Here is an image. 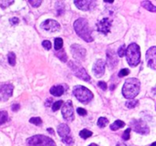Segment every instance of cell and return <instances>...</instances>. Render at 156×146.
<instances>
[{"instance_id":"obj_1","label":"cell","mask_w":156,"mask_h":146,"mask_svg":"<svg viewBox=\"0 0 156 146\" xmlns=\"http://www.w3.org/2000/svg\"><path fill=\"white\" fill-rule=\"evenodd\" d=\"M74 29L76 33L86 42L93 41V37L91 36V30L89 27L88 20L86 18H79L74 22Z\"/></svg>"},{"instance_id":"obj_2","label":"cell","mask_w":156,"mask_h":146,"mask_svg":"<svg viewBox=\"0 0 156 146\" xmlns=\"http://www.w3.org/2000/svg\"><path fill=\"white\" fill-rule=\"evenodd\" d=\"M140 89H141L140 80L134 78H131L124 82V85L122 87V94L125 98L133 100L139 94Z\"/></svg>"},{"instance_id":"obj_3","label":"cell","mask_w":156,"mask_h":146,"mask_svg":"<svg viewBox=\"0 0 156 146\" xmlns=\"http://www.w3.org/2000/svg\"><path fill=\"white\" fill-rule=\"evenodd\" d=\"M125 56H126L127 61H128L130 66H132V67L137 66L141 61L140 47L135 43H132L126 48Z\"/></svg>"},{"instance_id":"obj_4","label":"cell","mask_w":156,"mask_h":146,"mask_svg":"<svg viewBox=\"0 0 156 146\" xmlns=\"http://www.w3.org/2000/svg\"><path fill=\"white\" fill-rule=\"evenodd\" d=\"M73 95L82 103H88L93 98L92 92L90 90H88L86 87H83V86H80V85H78V86L74 87Z\"/></svg>"},{"instance_id":"obj_5","label":"cell","mask_w":156,"mask_h":146,"mask_svg":"<svg viewBox=\"0 0 156 146\" xmlns=\"http://www.w3.org/2000/svg\"><path fill=\"white\" fill-rule=\"evenodd\" d=\"M28 146H56L54 141L45 135H35L27 139Z\"/></svg>"},{"instance_id":"obj_6","label":"cell","mask_w":156,"mask_h":146,"mask_svg":"<svg viewBox=\"0 0 156 146\" xmlns=\"http://www.w3.org/2000/svg\"><path fill=\"white\" fill-rule=\"evenodd\" d=\"M58 133L59 136L61 137L62 142L64 144H66L67 145H72L73 144L74 141L71 137L70 129L67 124H65V123L59 124L58 127Z\"/></svg>"},{"instance_id":"obj_7","label":"cell","mask_w":156,"mask_h":146,"mask_svg":"<svg viewBox=\"0 0 156 146\" xmlns=\"http://www.w3.org/2000/svg\"><path fill=\"white\" fill-rule=\"evenodd\" d=\"M69 65L71 70L73 71V73L75 74V76H77L78 78H80V80H83L85 81L90 80V77L89 76V74L87 73L85 69H83L79 63L74 62V61H69Z\"/></svg>"},{"instance_id":"obj_8","label":"cell","mask_w":156,"mask_h":146,"mask_svg":"<svg viewBox=\"0 0 156 146\" xmlns=\"http://www.w3.org/2000/svg\"><path fill=\"white\" fill-rule=\"evenodd\" d=\"M62 116L66 121L71 122L74 120V111H73V106H72V101H68L66 103H64L62 110Z\"/></svg>"},{"instance_id":"obj_9","label":"cell","mask_w":156,"mask_h":146,"mask_svg":"<svg viewBox=\"0 0 156 146\" xmlns=\"http://www.w3.org/2000/svg\"><path fill=\"white\" fill-rule=\"evenodd\" d=\"M131 126L134 132H136L137 134H147L150 132L148 126L143 121L134 120L131 123Z\"/></svg>"},{"instance_id":"obj_10","label":"cell","mask_w":156,"mask_h":146,"mask_svg":"<svg viewBox=\"0 0 156 146\" xmlns=\"http://www.w3.org/2000/svg\"><path fill=\"white\" fill-rule=\"evenodd\" d=\"M112 19L109 17H104L101 20H100L97 23V28L98 31H100L101 33L107 35L110 31H111V27H112Z\"/></svg>"},{"instance_id":"obj_11","label":"cell","mask_w":156,"mask_h":146,"mask_svg":"<svg viewBox=\"0 0 156 146\" xmlns=\"http://www.w3.org/2000/svg\"><path fill=\"white\" fill-rule=\"evenodd\" d=\"M70 50H71V53H72V56L75 59H79V60H82L85 59V56H86V49L78 45V44H73L70 48Z\"/></svg>"},{"instance_id":"obj_12","label":"cell","mask_w":156,"mask_h":146,"mask_svg":"<svg viewBox=\"0 0 156 146\" xmlns=\"http://www.w3.org/2000/svg\"><path fill=\"white\" fill-rule=\"evenodd\" d=\"M41 27L49 32H57L60 29V25L53 19H47L41 24Z\"/></svg>"},{"instance_id":"obj_13","label":"cell","mask_w":156,"mask_h":146,"mask_svg":"<svg viewBox=\"0 0 156 146\" xmlns=\"http://www.w3.org/2000/svg\"><path fill=\"white\" fill-rule=\"evenodd\" d=\"M13 94V86L11 84H4L0 87V101H7Z\"/></svg>"},{"instance_id":"obj_14","label":"cell","mask_w":156,"mask_h":146,"mask_svg":"<svg viewBox=\"0 0 156 146\" xmlns=\"http://www.w3.org/2000/svg\"><path fill=\"white\" fill-rule=\"evenodd\" d=\"M75 5L80 9V10H84V11H88L90 10L92 8L95 7L96 5V2L95 1H89V0H76L74 2Z\"/></svg>"},{"instance_id":"obj_15","label":"cell","mask_w":156,"mask_h":146,"mask_svg":"<svg viewBox=\"0 0 156 146\" xmlns=\"http://www.w3.org/2000/svg\"><path fill=\"white\" fill-rule=\"evenodd\" d=\"M105 65H106V62L103 60V59H98L95 64L93 65V69H92V71L93 73L95 74L96 77L100 78L101 77L103 74H104V71H105Z\"/></svg>"},{"instance_id":"obj_16","label":"cell","mask_w":156,"mask_h":146,"mask_svg":"<svg viewBox=\"0 0 156 146\" xmlns=\"http://www.w3.org/2000/svg\"><path fill=\"white\" fill-rule=\"evenodd\" d=\"M146 59L148 61V65L153 69H156V48L152 47L146 52Z\"/></svg>"},{"instance_id":"obj_17","label":"cell","mask_w":156,"mask_h":146,"mask_svg":"<svg viewBox=\"0 0 156 146\" xmlns=\"http://www.w3.org/2000/svg\"><path fill=\"white\" fill-rule=\"evenodd\" d=\"M107 63L112 68H114L118 63V59H117V56H116L115 52L113 51V49L112 50L108 49V52H107Z\"/></svg>"},{"instance_id":"obj_18","label":"cell","mask_w":156,"mask_h":146,"mask_svg":"<svg viewBox=\"0 0 156 146\" xmlns=\"http://www.w3.org/2000/svg\"><path fill=\"white\" fill-rule=\"evenodd\" d=\"M50 93L53 95V96H57V97H59L61 96L63 93H64V89L62 86H54L50 89Z\"/></svg>"},{"instance_id":"obj_19","label":"cell","mask_w":156,"mask_h":146,"mask_svg":"<svg viewBox=\"0 0 156 146\" xmlns=\"http://www.w3.org/2000/svg\"><path fill=\"white\" fill-rule=\"evenodd\" d=\"M124 125H125V123H124L122 121L118 120V121H115V122L111 125V130H112V131H117V130H119V129L124 127Z\"/></svg>"},{"instance_id":"obj_20","label":"cell","mask_w":156,"mask_h":146,"mask_svg":"<svg viewBox=\"0 0 156 146\" xmlns=\"http://www.w3.org/2000/svg\"><path fill=\"white\" fill-rule=\"evenodd\" d=\"M142 5L144 8H146L147 10H150L152 12H155L156 11V7L152 4L151 1H144V2H142Z\"/></svg>"},{"instance_id":"obj_21","label":"cell","mask_w":156,"mask_h":146,"mask_svg":"<svg viewBox=\"0 0 156 146\" xmlns=\"http://www.w3.org/2000/svg\"><path fill=\"white\" fill-rule=\"evenodd\" d=\"M56 56H57L60 60H62L63 62H66V61H67V54H66V52H65L63 49L58 51V52L56 53Z\"/></svg>"},{"instance_id":"obj_22","label":"cell","mask_w":156,"mask_h":146,"mask_svg":"<svg viewBox=\"0 0 156 146\" xmlns=\"http://www.w3.org/2000/svg\"><path fill=\"white\" fill-rule=\"evenodd\" d=\"M91 135H92V133L90 131H89V130H86V129L80 131V136L81 138H83V139H88Z\"/></svg>"},{"instance_id":"obj_23","label":"cell","mask_w":156,"mask_h":146,"mask_svg":"<svg viewBox=\"0 0 156 146\" xmlns=\"http://www.w3.org/2000/svg\"><path fill=\"white\" fill-rule=\"evenodd\" d=\"M62 46H63V40H62V38H60V37H57V38H55V49L56 50H59V49H61L62 48Z\"/></svg>"},{"instance_id":"obj_24","label":"cell","mask_w":156,"mask_h":146,"mask_svg":"<svg viewBox=\"0 0 156 146\" xmlns=\"http://www.w3.org/2000/svg\"><path fill=\"white\" fill-rule=\"evenodd\" d=\"M138 103H139V101H136V100H134V99H133V100H130V101H128L127 102H126V107L127 108H129V109H133L134 107H136L137 105H138Z\"/></svg>"},{"instance_id":"obj_25","label":"cell","mask_w":156,"mask_h":146,"mask_svg":"<svg viewBox=\"0 0 156 146\" xmlns=\"http://www.w3.org/2000/svg\"><path fill=\"white\" fill-rule=\"evenodd\" d=\"M7 59H8V62L11 66H15L16 64V55L14 52H9L8 53V56H7Z\"/></svg>"},{"instance_id":"obj_26","label":"cell","mask_w":156,"mask_h":146,"mask_svg":"<svg viewBox=\"0 0 156 146\" xmlns=\"http://www.w3.org/2000/svg\"><path fill=\"white\" fill-rule=\"evenodd\" d=\"M109 121L108 119L104 118V117H101L99 120H98V126L101 127V128H104L107 124H108Z\"/></svg>"},{"instance_id":"obj_27","label":"cell","mask_w":156,"mask_h":146,"mask_svg":"<svg viewBox=\"0 0 156 146\" xmlns=\"http://www.w3.org/2000/svg\"><path fill=\"white\" fill-rule=\"evenodd\" d=\"M7 120V113L5 112H0V125L5 123Z\"/></svg>"},{"instance_id":"obj_28","label":"cell","mask_w":156,"mask_h":146,"mask_svg":"<svg viewBox=\"0 0 156 146\" xmlns=\"http://www.w3.org/2000/svg\"><path fill=\"white\" fill-rule=\"evenodd\" d=\"M62 104H63V101H58L54 102L53 105H52V110H53L54 112L59 110V108L62 106Z\"/></svg>"},{"instance_id":"obj_29","label":"cell","mask_w":156,"mask_h":146,"mask_svg":"<svg viewBox=\"0 0 156 146\" xmlns=\"http://www.w3.org/2000/svg\"><path fill=\"white\" fill-rule=\"evenodd\" d=\"M29 123H31L35 125H40L42 123V120L39 117H34L29 120Z\"/></svg>"},{"instance_id":"obj_30","label":"cell","mask_w":156,"mask_h":146,"mask_svg":"<svg viewBox=\"0 0 156 146\" xmlns=\"http://www.w3.org/2000/svg\"><path fill=\"white\" fill-rule=\"evenodd\" d=\"M14 1H0V7L2 8H6L10 5H12Z\"/></svg>"},{"instance_id":"obj_31","label":"cell","mask_w":156,"mask_h":146,"mask_svg":"<svg viewBox=\"0 0 156 146\" xmlns=\"http://www.w3.org/2000/svg\"><path fill=\"white\" fill-rule=\"evenodd\" d=\"M125 51H126V48H125L124 45H122V46H121V47L119 48V49H118V55H119L120 57H123V56L125 55Z\"/></svg>"},{"instance_id":"obj_32","label":"cell","mask_w":156,"mask_h":146,"mask_svg":"<svg viewBox=\"0 0 156 146\" xmlns=\"http://www.w3.org/2000/svg\"><path fill=\"white\" fill-rule=\"evenodd\" d=\"M42 46H43L44 48H46V49H48V50H49V49L51 48V43H50V41H48V40H44V41L42 42Z\"/></svg>"},{"instance_id":"obj_33","label":"cell","mask_w":156,"mask_h":146,"mask_svg":"<svg viewBox=\"0 0 156 146\" xmlns=\"http://www.w3.org/2000/svg\"><path fill=\"white\" fill-rule=\"evenodd\" d=\"M130 132H131V129L129 128V129H127V130L123 133L122 139H123L124 141H127V140H129V139H130Z\"/></svg>"},{"instance_id":"obj_34","label":"cell","mask_w":156,"mask_h":146,"mask_svg":"<svg viewBox=\"0 0 156 146\" xmlns=\"http://www.w3.org/2000/svg\"><path fill=\"white\" fill-rule=\"evenodd\" d=\"M130 73V70L128 69H122L120 72H119V77H124L127 76Z\"/></svg>"},{"instance_id":"obj_35","label":"cell","mask_w":156,"mask_h":146,"mask_svg":"<svg viewBox=\"0 0 156 146\" xmlns=\"http://www.w3.org/2000/svg\"><path fill=\"white\" fill-rule=\"evenodd\" d=\"M28 3L32 5V6H34V7H38L40 5H41V1H31V0H29L28 1Z\"/></svg>"},{"instance_id":"obj_36","label":"cell","mask_w":156,"mask_h":146,"mask_svg":"<svg viewBox=\"0 0 156 146\" xmlns=\"http://www.w3.org/2000/svg\"><path fill=\"white\" fill-rule=\"evenodd\" d=\"M98 86H99L102 91H106V89H107V84H106L104 81H100V82H98Z\"/></svg>"},{"instance_id":"obj_37","label":"cell","mask_w":156,"mask_h":146,"mask_svg":"<svg viewBox=\"0 0 156 146\" xmlns=\"http://www.w3.org/2000/svg\"><path fill=\"white\" fill-rule=\"evenodd\" d=\"M77 112H78V114H80V116H84V115H86V114H87L86 110H84V109H82V108H78Z\"/></svg>"},{"instance_id":"obj_38","label":"cell","mask_w":156,"mask_h":146,"mask_svg":"<svg viewBox=\"0 0 156 146\" xmlns=\"http://www.w3.org/2000/svg\"><path fill=\"white\" fill-rule=\"evenodd\" d=\"M9 22H10L12 25H16V24H18L19 19H18L17 17H12V18L9 19Z\"/></svg>"},{"instance_id":"obj_39","label":"cell","mask_w":156,"mask_h":146,"mask_svg":"<svg viewBox=\"0 0 156 146\" xmlns=\"http://www.w3.org/2000/svg\"><path fill=\"white\" fill-rule=\"evenodd\" d=\"M18 109H19V105H18V104H14L13 107H12V110H13L14 112H16Z\"/></svg>"},{"instance_id":"obj_40","label":"cell","mask_w":156,"mask_h":146,"mask_svg":"<svg viewBox=\"0 0 156 146\" xmlns=\"http://www.w3.org/2000/svg\"><path fill=\"white\" fill-rule=\"evenodd\" d=\"M48 131L51 134H54V131H53L52 129H50V128H49V129H48Z\"/></svg>"},{"instance_id":"obj_41","label":"cell","mask_w":156,"mask_h":146,"mask_svg":"<svg viewBox=\"0 0 156 146\" xmlns=\"http://www.w3.org/2000/svg\"><path fill=\"white\" fill-rule=\"evenodd\" d=\"M117 146H128V145H126L125 144H122V143H121V144H118Z\"/></svg>"},{"instance_id":"obj_42","label":"cell","mask_w":156,"mask_h":146,"mask_svg":"<svg viewBox=\"0 0 156 146\" xmlns=\"http://www.w3.org/2000/svg\"><path fill=\"white\" fill-rule=\"evenodd\" d=\"M105 2H107V3H113V0H106Z\"/></svg>"},{"instance_id":"obj_43","label":"cell","mask_w":156,"mask_h":146,"mask_svg":"<svg viewBox=\"0 0 156 146\" xmlns=\"http://www.w3.org/2000/svg\"><path fill=\"white\" fill-rule=\"evenodd\" d=\"M89 146H98L97 144H90Z\"/></svg>"},{"instance_id":"obj_44","label":"cell","mask_w":156,"mask_h":146,"mask_svg":"<svg viewBox=\"0 0 156 146\" xmlns=\"http://www.w3.org/2000/svg\"><path fill=\"white\" fill-rule=\"evenodd\" d=\"M152 146H155V143H154V144H152Z\"/></svg>"}]
</instances>
